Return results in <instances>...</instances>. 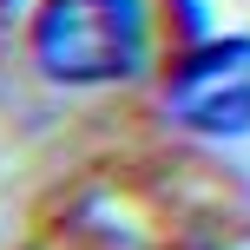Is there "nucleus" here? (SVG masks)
<instances>
[{
    "instance_id": "obj_1",
    "label": "nucleus",
    "mask_w": 250,
    "mask_h": 250,
    "mask_svg": "<svg viewBox=\"0 0 250 250\" xmlns=\"http://www.w3.org/2000/svg\"><path fill=\"white\" fill-rule=\"evenodd\" d=\"M26 53L53 86H125L151 66V0H40Z\"/></svg>"
},
{
    "instance_id": "obj_2",
    "label": "nucleus",
    "mask_w": 250,
    "mask_h": 250,
    "mask_svg": "<svg viewBox=\"0 0 250 250\" xmlns=\"http://www.w3.org/2000/svg\"><path fill=\"white\" fill-rule=\"evenodd\" d=\"M165 112L198 138H250V33H204L165 73Z\"/></svg>"
}]
</instances>
